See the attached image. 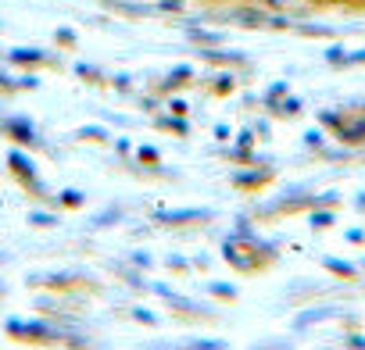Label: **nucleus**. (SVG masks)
Segmentation results:
<instances>
[{"mask_svg":"<svg viewBox=\"0 0 365 350\" xmlns=\"http://www.w3.org/2000/svg\"><path fill=\"white\" fill-rule=\"evenodd\" d=\"M312 4H333V0H312Z\"/></svg>","mask_w":365,"mask_h":350,"instance_id":"f257e3e1","label":"nucleus"}]
</instances>
